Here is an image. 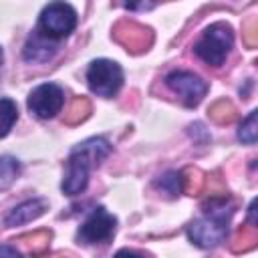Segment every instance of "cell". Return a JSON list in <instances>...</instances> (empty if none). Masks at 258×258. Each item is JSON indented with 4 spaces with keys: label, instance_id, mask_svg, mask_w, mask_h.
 Segmentation results:
<instances>
[{
    "label": "cell",
    "instance_id": "1",
    "mask_svg": "<svg viewBox=\"0 0 258 258\" xmlns=\"http://www.w3.org/2000/svg\"><path fill=\"white\" fill-rule=\"evenodd\" d=\"M109 153H111V145L103 137H91L79 143L69 155L67 173L60 183L62 191L67 196H79L81 191H85L91 169L99 167L107 159Z\"/></svg>",
    "mask_w": 258,
    "mask_h": 258
},
{
    "label": "cell",
    "instance_id": "2",
    "mask_svg": "<svg viewBox=\"0 0 258 258\" xmlns=\"http://www.w3.org/2000/svg\"><path fill=\"white\" fill-rule=\"evenodd\" d=\"M232 206L228 198L210 200L206 204L204 216L187 226V238L200 248H216L228 236V222L232 216Z\"/></svg>",
    "mask_w": 258,
    "mask_h": 258
},
{
    "label": "cell",
    "instance_id": "3",
    "mask_svg": "<svg viewBox=\"0 0 258 258\" xmlns=\"http://www.w3.org/2000/svg\"><path fill=\"white\" fill-rule=\"evenodd\" d=\"M234 44V32L226 22H216L210 24L198 42L194 44V52L210 67H220L224 64L226 56L230 54Z\"/></svg>",
    "mask_w": 258,
    "mask_h": 258
},
{
    "label": "cell",
    "instance_id": "4",
    "mask_svg": "<svg viewBox=\"0 0 258 258\" xmlns=\"http://www.w3.org/2000/svg\"><path fill=\"white\" fill-rule=\"evenodd\" d=\"M75 26H77V10L71 4L60 2V0L44 6L38 18L40 32L54 40L69 36L75 30Z\"/></svg>",
    "mask_w": 258,
    "mask_h": 258
},
{
    "label": "cell",
    "instance_id": "5",
    "mask_svg": "<svg viewBox=\"0 0 258 258\" xmlns=\"http://www.w3.org/2000/svg\"><path fill=\"white\" fill-rule=\"evenodd\" d=\"M87 83L95 95L109 99V97L117 95L121 85H123V69L115 60L97 58L89 64Z\"/></svg>",
    "mask_w": 258,
    "mask_h": 258
},
{
    "label": "cell",
    "instance_id": "6",
    "mask_svg": "<svg viewBox=\"0 0 258 258\" xmlns=\"http://www.w3.org/2000/svg\"><path fill=\"white\" fill-rule=\"evenodd\" d=\"M28 111L38 119H52L64 105V93L54 83H42L28 95Z\"/></svg>",
    "mask_w": 258,
    "mask_h": 258
},
{
    "label": "cell",
    "instance_id": "7",
    "mask_svg": "<svg viewBox=\"0 0 258 258\" xmlns=\"http://www.w3.org/2000/svg\"><path fill=\"white\" fill-rule=\"evenodd\" d=\"M165 85L181 99V103L185 107H196L200 105V101L206 97L208 93V83L189 73V71H173L165 77Z\"/></svg>",
    "mask_w": 258,
    "mask_h": 258
},
{
    "label": "cell",
    "instance_id": "8",
    "mask_svg": "<svg viewBox=\"0 0 258 258\" xmlns=\"http://www.w3.org/2000/svg\"><path fill=\"white\" fill-rule=\"evenodd\" d=\"M115 226H117V218L113 214H109L105 208H95L79 228L77 238L83 244H105L113 238Z\"/></svg>",
    "mask_w": 258,
    "mask_h": 258
},
{
    "label": "cell",
    "instance_id": "9",
    "mask_svg": "<svg viewBox=\"0 0 258 258\" xmlns=\"http://www.w3.org/2000/svg\"><path fill=\"white\" fill-rule=\"evenodd\" d=\"M46 210V202L40 200V198H32V200H26L22 204H18L16 208H12L8 212V216L4 218V226L6 228H14V226H22V224H28L32 220H36L38 216H42Z\"/></svg>",
    "mask_w": 258,
    "mask_h": 258
},
{
    "label": "cell",
    "instance_id": "10",
    "mask_svg": "<svg viewBox=\"0 0 258 258\" xmlns=\"http://www.w3.org/2000/svg\"><path fill=\"white\" fill-rule=\"evenodd\" d=\"M54 52H56V40L54 38H48L40 30L38 32H32V36L24 44V58L28 62H44Z\"/></svg>",
    "mask_w": 258,
    "mask_h": 258
},
{
    "label": "cell",
    "instance_id": "11",
    "mask_svg": "<svg viewBox=\"0 0 258 258\" xmlns=\"http://www.w3.org/2000/svg\"><path fill=\"white\" fill-rule=\"evenodd\" d=\"M18 119V107L12 99H0V137H6Z\"/></svg>",
    "mask_w": 258,
    "mask_h": 258
},
{
    "label": "cell",
    "instance_id": "12",
    "mask_svg": "<svg viewBox=\"0 0 258 258\" xmlns=\"http://www.w3.org/2000/svg\"><path fill=\"white\" fill-rule=\"evenodd\" d=\"M155 187H159L163 194L175 198L181 194L183 189V175L177 173V171H167L165 175H161L157 181H155Z\"/></svg>",
    "mask_w": 258,
    "mask_h": 258
},
{
    "label": "cell",
    "instance_id": "13",
    "mask_svg": "<svg viewBox=\"0 0 258 258\" xmlns=\"http://www.w3.org/2000/svg\"><path fill=\"white\" fill-rule=\"evenodd\" d=\"M238 139L246 145H254L256 139H258V113L252 111L240 125L238 129Z\"/></svg>",
    "mask_w": 258,
    "mask_h": 258
},
{
    "label": "cell",
    "instance_id": "14",
    "mask_svg": "<svg viewBox=\"0 0 258 258\" xmlns=\"http://www.w3.org/2000/svg\"><path fill=\"white\" fill-rule=\"evenodd\" d=\"M18 173H20V163H18V159H14V157H10V155L0 157V179L12 181Z\"/></svg>",
    "mask_w": 258,
    "mask_h": 258
},
{
    "label": "cell",
    "instance_id": "15",
    "mask_svg": "<svg viewBox=\"0 0 258 258\" xmlns=\"http://www.w3.org/2000/svg\"><path fill=\"white\" fill-rule=\"evenodd\" d=\"M155 0H123V6L131 12H143V10H149L153 8Z\"/></svg>",
    "mask_w": 258,
    "mask_h": 258
},
{
    "label": "cell",
    "instance_id": "16",
    "mask_svg": "<svg viewBox=\"0 0 258 258\" xmlns=\"http://www.w3.org/2000/svg\"><path fill=\"white\" fill-rule=\"evenodd\" d=\"M2 254H10V256H18V250L16 248H8V246H0V256Z\"/></svg>",
    "mask_w": 258,
    "mask_h": 258
}]
</instances>
